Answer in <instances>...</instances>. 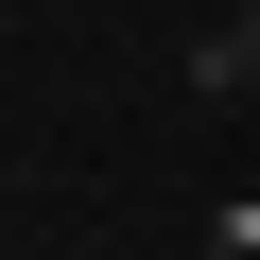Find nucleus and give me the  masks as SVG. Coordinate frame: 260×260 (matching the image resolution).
<instances>
[{
	"label": "nucleus",
	"instance_id": "obj_4",
	"mask_svg": "<svg viewBox=\"0 0 260 260\" xmlns=\"http://www.w3.org/2000/svg\"><path fill=\"white\" fill-rule=\"evenodd\" d=\"M243 191H260V174H243Z\"/></svg>",
	"mask_w": 260,
	"mask_h": 260
},
{
	"label": "nucleus",
	"instance_id": "obj_3",
	"mask_svg": "<svg viewBox=\"0 0 260 260\" xmlns=\"http://www.w3.org/2000/svg\"><path fill=\"white\" fill-rule=\"evenodd\" d=\"M243 18H260V0H243Z\"/></svg>",
	"mask_w": 260,
	"mask_h": 260
},
{
	"label": "nucleus",
	"instance_id": "obj_2",
	"mask_svg": "<svg viewBox=\"0 0 260 260\" xmlns=\"http://www.w3.org/2000/svg\"><path fill=\"white\" fill-rule=\"evenodd\" d=\"M208 260H260V191H225V208H208Z\"/></svg>",
	"mask_w": 260,
	"mask_h": 260
},
{
	"label": "nucleus",
	"instance_id": "obj_1",
	"mask_svg": "<svg viewBox=\"0 0 260 260\" xmlns=\"http://www.w3.org/2000/svg\"><path fill=\"white\" fill-rule=\"evenodd\" d=\"M191 104H260V18H225V35H191Z\"/></svg>",
	"mask_w": 260,
	"mask_h": 260
}]
</instances>
